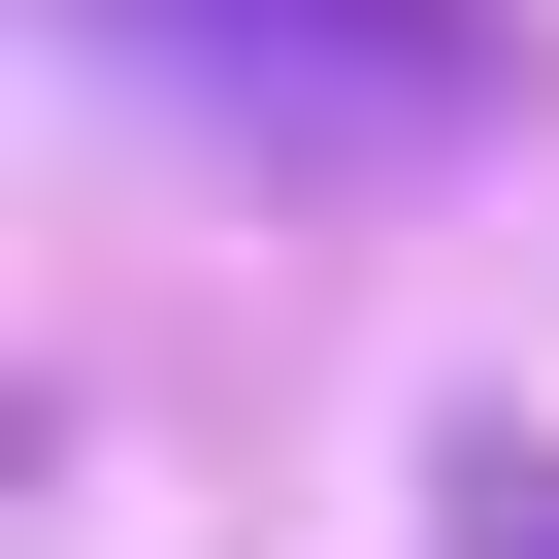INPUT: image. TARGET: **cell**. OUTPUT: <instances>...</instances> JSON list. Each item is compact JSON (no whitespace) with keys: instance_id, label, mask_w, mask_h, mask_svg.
I'll list each match as a JSON object with an SVG mask.
<instances>
[{"instance_id":"cell-1","label":"cell","mask_w":559,"mask_h":559,"mask_svg":"<svg viewBox=\"0 0 559 559\" xmlns=\"http://www.w3.org/2000/svg\"><path fill=\"white\" fill-rule=\"evenodd\" d=\"M99 34L198 99V132H263V165H461L493 132V0H99Z\"/></svg>"},{"instance_id":"cell-2","label":"cell","mask_w":559,"mask_h":559,"mask_svg":"<svg viewBox=\"0 0 559 559\" xmlns=\"http://www.w3.org/2000/svg\"><path fill=\"white\" fill-rule=\"evenodd\" d=\"M428 526H461V559H559V461H526V428H461V461H428Z\"/></svg>"}]
</instances>
